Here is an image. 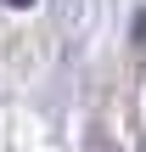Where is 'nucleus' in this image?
Listing matches in <instances>:
<instances>
[{"mask_svg": "<svg viewBox=\"0 0 146 152\" xmlns=\"http://www.w3.org/2000/svg\"><path fill=\"white\" fill-rule=\"evenodd\" d=\"M6 6H34V0H6Z\"/></svg>", "mask_w": 146, "mask_h": 152, "instance_id": "nucleus-1", "label": "nucleus"}]
</instances>
